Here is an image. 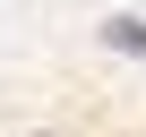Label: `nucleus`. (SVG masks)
<instances>
[{
	"label": "nucleus",
	"mask_w": 146,
	"mask_h": 137,
	"mask_svg": "<svg viewBox=\"0 0 146 137\" xmlns=\"http://www.w3.org/2000/svg\"><path fill=\"white\" fill-rule=\"evenodd\" d=\"M103 34H112V43H120V51H146V26H137V17H112V26H103Z\"/></svg>",
	"instance_id": "nucleus-1"
}]
</instances>
